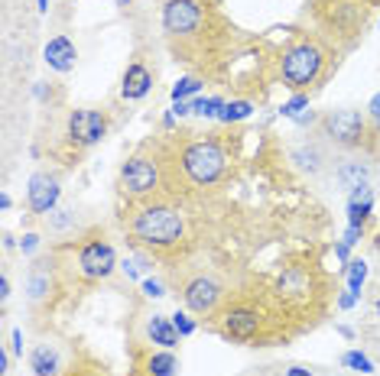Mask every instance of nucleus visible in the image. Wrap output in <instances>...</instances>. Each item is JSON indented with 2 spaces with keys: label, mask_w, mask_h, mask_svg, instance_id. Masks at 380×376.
<instances>
[{
  "label": "nucleus",
  "mask_w": 380,
  "mask_h": 376,
  "mask_svg": "<svg viewBox=\"0 0 380 376\" xmlns=\"http://www.w3.org/2000/svg\"><path fill=\"white\" fill-rule=\"evenodd\" d=\"M133 237L150 247H170L179 243L182 234H186V221L176 208H166V205H150V208L137 211L133 214Z\"/></svg>",
  "instance_id": "obj_1"
},
{
  "label": "nucleus",
  "mask_w": 380,
  "mask_h": 376,
  "mask_svg": "<svg viewBox=\"0 0 380 376\" xmlns=\"http://www.w3.org/2000/svg\"><path fill=\"white\" fill-rule=\"evenodd\" d=\"M322 49L316 42H296L292 49L283 52V62H280V75H283V85L292 91L309 88L312 81L322 75Z\"/></svg>",
  "instance_id": "obj_2"
},
{
  "label": "nucleus",
  "mask_w": 380,
  "mask_h": 376,
  "mask_svg": "<svg viewBox=\"0 0 380 376\" xmlns=\"http://www.w3.org/2000/svg\"><path fill=\"white\" fill-rule=\"evenodd\" d=\"M227 156L215 140H195L182 150V169L195 185H215L225 176Z\"/></svg>",
  "instance_id": "obj_3"
},
{
  "label": "nucleus",
  "mask_w": 380,
  "mask_h": 376,
  "mask_svg": "<svg viewBox=\"0 0 380 376\" xmlns=\"http://www.w3.org/2000/svg\"><path fill=\"white\" fill-rule=\"evenodd\" d=\"M319 130L328 143L341 146V150H355L367 133V121L357 111H328L319 121Z\"/></svg>",
  "instance_id": "obj_4"
},
{
  "label": "nucleus",
  "mask_w": 380,
  "mask_h": 376,
  "mask_svg": "<svg viewBox=\"0 0 380 376\" xmlns=\"http://www.w3.org/2000/svg\"><path fill=\"white\" fill-rule=\"evenodd\" d=\"M160 185V166L150 156H130L121 166V188L130 195H150Z\"/></svg>",
  "instance_id": "obj_5"
},
{
  "label": "nucleus",
  "mask_w": 380,
  "mask_h": 376,
  "mask_svg": "<svg viewBox=\"0 0 380 376\" xmlns=\"http://www.w3.org/2000/svg\"><path fill=\"white\" fill-rule=\"evenodd\" d=\"M202 26V4L198 0H166L162 4V30L170 36H189Z\"/></svg>",
  "instance_id": "obj_6"
},
{
  "label": "nucleus",
  "mask_w": 380,
  "mask_h": 376,
  "mask_svg": "<svg viewBox=\"0 0 380 376\" xmlns=\"http://www.w3.org/2000/svg\"><path fill=\"white\" fill-rule=\"evenodd\" d=\"M107 136V117L91 107H78L69 114V140L78 146H97Z\"/></svg>",
  "instance_id": "obj_7"
},
{
  "label": "nucleus",
  "mask_w": 380,
  "mask_h": 376,
  "mask_svg": "<svg viewBox=\"0 0 380 376\" xmlns=\"http://www.w3.org/2000/svg\"><path fill=\"white\" fill-rule=\"evenodd\" d=\"M78 269L85 279H107L117 269V253L107 241H88L78 250Z\"/></svg>",
  "instance_id": "obj_8"
},
{
  "label": "nucleus",
  "mask_w": 380,
  "mask_h": 376,
  "mask_svg": "<svg viewBox=\"0 0 380 376\" xmlns=\"http://www.w3.org/2000/svg\"><path fill=\"white\" fill-rule=\"evenodd\" d=\"M59 195H62L59 178L49 176V172H36V176L30 178V188H26V208H30L32 214L49 217L59 205Z\"/></svg>",
  "instance_id": "obj_9"
},
{
  "label": "nucleus",
  "mask_w": 380,
  "mask_h": 376,
  "mask_svg": "<svg viewBox=\"0 0 380 376\" xmlns=\"http://www.w3.org/2000/svg\"><path fill=\"white\" fill-rule=\"evenodd\" d=\"M182 298H186V308L195 315H211L215 308H218L221 302V286L211 276H198V279H192L186 286V292H182Z\"/></svg>",
  "instance_id": "obj_10"
},
{
  "label": "nucleus",
  "mask_w": 380,
  "mask_h": 376,
  "mask_svg": "<svg viewBox=\"0 0 380 376\" xmlns=\"http://www.w3.org/2000/svg\"><path fill=\"white\" fill-rule=\"evenodd\" d=\"M42 62H46L52 72L69 75L75 68V62H78V49H75V42L69 40V36H52V40L46 42V49H42Z\"/></svg>",
  "instance_id": "obj_11"
},
{
  "label": "nucleus",
  "mask_w": 380,
  "mask_h": 376,
  "mask_svg": "<svg viewBox=\"0 0 380 376\" xmlns=\"http://www.w3.org/2000/svg\"><path fill=\"white\" fill-rule=\"evenodd\" d=\"M150 88H153V75H150V68H146L143 62L127 65V72H124V78H121V97L124 101H143V97L150 95Z\"/></svg>",
  "instance_id": "obj_12"
},
{
  "label": "nucleus",
  "mask_w": 380,
  "mask_h": 376,
  "mask_svg": "<svg viewBox=\"0 0 380 376\" xmlns=\"http://www.w3.org/2000/svg\"><path fill=\"white\" fill-rule=\"evenodd\" d=\"M257 328H260V315L254 312V308H231V312L225 315V334L237 337V341L254 337Z\"/></svg>",
  "instance_id": "obj_13"
},
{
  "label": "nucleus",
  "mask_w": 380,
  "mask_h": 376,
  "mask_svg": "<svg viewBox=\"0 0 380 376\" xmlns=\"http://www.w3.org/2000/svg\"><path fill=\"white\" fill-rule=\"evenodd\" d=\"M62 360H59V351L52 344H36L30 351V370L36 376H56Z\"/></svg>",
  "instance_id": "obj_14"
},
{
  "label": "nucleus",
  "mask_w": 380,
  "mask_h": 376,
  "mask_svg": "<svg viewBox=\"0 0 380 376\" xmlns=\"http://www.w3.org/2000/svg\"><path fill=\"white\" fill-rule=\"evenodd\" d=\"M146 334H150V341L160 344L162 351H172V347L179 344V331L172 328V318H166V315H153V318L146 321Z\"/></svg>",
  "instance_id": "obj_15"
},
{
  "label": "nucleus",
  "mask_w": 380,
  "mask_h": 376,
  "mask_svg": "<svg viewBox=\"0 0 380 376\" xmlns=\"http://www.w3.org/2000/svg\"><path fill=\"white\" fill-rule=\"evenodd\" d=\"M292 162L302 169V172H309V176H319L325 169V152L319 150L316 143H309V146H292Z\"/></svg>",
  "instance_id": "obj_16"
},
{
  "label": "nucleus",
  "mask_w": 380,
  "mask_h": 376,
  "mask_svg": "<svg viewBox=\"0 0 380 376\" xmlns=\"http://www.w3.org/2000/svg\"><path fill=\"white\" fill-rule=\"evenodd\" d=\"M146 376H179V357L172 351H160L146 357Z\"/></svg>",
  "instance_id": "obj_17"
},
{
  "label": "nucleus",
  "mask_w": 380,
  "mask_h": 376,
  "mask_svg": "<svg viewBox=\"0 0 380 376\" xmlns=\"http://www.w3.org/2000/svg\"><path fill=\"white\" fill-rule=\"evenodd\" d=\"M335 182H338L341 188H355V185L367 182V166H361V162H345V166L335 172Z\"/></svg>",
  "instance_id": "obj_18"
},
{
  "label": "nucleus",
  "mask_w": 380,
  "mask_h": 376,
  "mask_svg": "<svg viewBox=\"0 0 380 376\" xmlns=\"http://www.w3.org/2000/svg\"><path fill=\"white\" fill-rule=\"evenodd\" d=\"M251 114H254V104H251V101H227L225 111L218 114V121H221V123H241V121H247Z\"/></svg>",
  "instance_id": "obj_19"
},
{
  "label": "nucleus",
  "mask_w": 380,
  "mask_h": 376,
  "mask_svg": "<svg viewBox=\"0 0 380 376\" xmlns=\"http://www.w3.org/2000/svg\"><path fill=\"white\" fill-rule=\"evenodd\" d=\"M345 276H348V292H355V296L361 298V286H364V279H367V263L364 260H351V263L345 266Z\"/></svg>",
  "instance_id": "obj_20"
},
{
  "label": "nucleus",
  "mask_w": 380,
  "mask_h": 376,
  "mask_svg": "<svg viewBox=\"0 0 380 376\" xmlns=\"http://www.w3.org/2000/svg\"><path fill=\"white\" fill-rule=\"evenodd\" d=\"M26 292H30L32 302H40L42 296H49V276L42 269V263H36V269L30 272V282H26Z\"/></svg>",
  "instance_id": "obj_21"
},
{
  "label": "nucleus",
  "mask_w": 380,
  "mask_h": 376,
  "mask_svg": "<svg viewBox=\"0 0 380 376\" xmlns=\"http://www.w3.org/2000/svg\"><path fill=\"white\" fill-rule=\"evenodd\" d=\"M371 208L374 205H367V201H348V224L364 227L367 221H371Z\"/></svg>",
  "instance_id": "obj_22"
},
{
  "label": "nucleus",
  "mask_w": 380,
  "mask_h": 376,
  "mask_svg": "<svg viewBox=\"0 0 380 376\" xmlns=\"http://www.w3.org/2000/svg\"><path fill=\"white\" fill-rule=\"evenodd\" d=\"M341 363H345L348 370H357V373H374L371 357H367V353H361V351H348V353H341Z\"/></svg>",
  "instance_id": "obj_23"
},
{
  "label": "nucleus",
  "mask_w": 380,
  "mask_h": 376,
  "mask_svg": "<svg viewBox=\"0 0 380 376\" xmlns=\"http://www.w3.org/2000/svg\"><path fill=\"white\" fill-rule=\"evenodd\" d=\"M202 91V81L198 78H179L176 85H172V101H186V97H192V95H198Z\"/></svg>",
  "instance_id": "obj_24"
},
{
  "label": "nucleus",
  "mask_w": 380,
  "mask_h": 376,
  "mask_svg": "<svg viewBox=\"0 0 380 376\" xmlns=\"http://www.w3.org/2000/svg\"><path fill=\"white\" fill-rule=\"evenodd\" d=\"M302 111H309V95H299V91H296V95H292L290 101L280 107V117H290V121H296Z\"/></svg>",
  "instance_id": "obj_25"
},
{
  "label": "nucleus",
  "mask_w": 380,
  "mask_h": 376,
  "mask_svg": "<svg viewBox=\"0 0 380 376\" xmlns=\"http://www.w3.org/2000/svg\"><path fill=\"white\" fill-rule=\"evenodd\" d=\"M172 328L179 331V337H189V334H195V321L189 318V312H176L172 315Z\"/></svg>",
  "instance_id": "obj_26"
},
{
  "label": "nucleus",
  "mask_w": 380,
  "mask_h": 376,
  "mask_svg": "<svg viewBox=\"0 0 380 376\" xmlns=\"http://www.w3.org/2000/svg\"><path fill=\"white\" fill-rule=\"evenodd\" d=\"M143 296H150V298H162V296H166V286H162L160 279H153V276H150V279H143Z\"/></svg>",
  "instance_id": "obj_27"
},
{
  "label": "nucleus",
  "mask_w": 380,
  "mask_h": 376,
  "mask_svg": "<svg viewBox=\"0 0 380 376\" xmlns=\"http://www.w3.org/2000/svg\"><path fill=\"white\" fill-rule=\"evenodd\" d=\"M40 250V234H23V241H20V253H36Z\"/></svg>",
  "instance_id": "obj_28"
},
{
  "label": "nucleus",
  "mask_w": 380,
  "mask_h": 376,
  "mask_svg": "<svg viewBox=\"0 0 380 376\" xmlns=\"http://www.w3.org/2000/svg\"><path fill=\"white\" fill-rule=\"evenodd\" d=\"M49 217H52V227H59V231H62V227H69L75 221V214H72V211H65V208L62 211H52Z\"/></svg>",
  "instance_id": "obj_29"
},
{
  "label": "nucleus",
  "mask_w": 380,
  "mask_h": 376,
  "mask_svg": "<svg viewBox=\"0 0 380 376\" xmlns=\"http://www.w3.org/2000/svg\"><path fill=\"white\" fill-rule=\"evenodd\" d=\"M10 347H13L16 357H23V331H20V328L10 331Z\"/></svg>",
  "instance_id": "obj_30"
},
{
  "label": "nucleus",
  "mask_w": 380,
  "mask_h": 376,
  "mask_svg": "<svg viewBox=\"0 0 380 376\" xmlns=\"http://www.w3.org/2000/svg\"><path fill=\"white\" fill-rule=\"evenodd\" d=\"M361 237H364V227H351L348 224V231H345V243H348V247H355Z\"/></svg>",
  "instance_id": "obj_31"
},
{
  "label": "nucleus",
  "mask_w": 380,
  "mask_h": 376,
  "mask_svg": "<svg viewBox=\"0 0 380 376\" xmlns=\"http://www.w3.org/2000/svg\"><path fill=\"white\" fill-rule=\"evenodd\" d=\"M121 269L127 272L130 279H140V263H137V260H124V263H121Z\"/></svg>",
  "instance_id": "obj_32"
},
{
  "label": "nucleus",
  "mask_w": 380,
  "mask_h": 376,
  "mask_svg": "<svg viewBox=\"0 0 380 376\" xmlns=\"http://www.w3.org/2000/svg\"><path fill=\"white\" fill-rule=\"evenodd\" d=\"M355 305H357L355 292H341V296H338V308H355Z\"/></svg>",
  "instance_id": "obj_33"
},
{
  "label": "nucleus",
  "mask_w": 380,
  "mask_h": 376,
  "mask_svg": "<svg viewBox=\"0 0 380 376\" xmlns=\"http://www.w3.org/2000/svg\"><path fill=\"white\" fill-rule=\"evenodd\" d=\"M367 111H371L374 123H377V133H380V95H377V97H374V101H371V107H367Z\"/></svg>",
  "instance_id": "obj_34"
},
{
  "label": "nucleus",
  "mask_w": 380,
  "mask_h": 376,
  "mask_svg": "<svg viewBox=\"0 0 380 376\" xmlns=\"http://www.w3.org/2000/svg\"><path fill=\"white\" fill-rule=\"evenodd\" d=\"M10 298V279H7V272L0 276V302H7Z\"/></svg>",
  "instance_id": "obj_35"
},
{
  "label": "nucleus",
  "mask_w": 380,
  "mask_h": 376,
  "mask_svg": "<svg viewBox=\"0 0 380 376\" xmlns=\"http://www.w3.org/2000/svg\"><path fill=\"white\" fill-rule=\"evenodd\" d=\"M312 121H316V114H312V111H302L299 117H296V127H306V123H312Z\"/></svg>",
  "instance_id": "obj_36"
},
{
  "label": "nucleus",
  "mask_w": 380,
  "mask_h": 376,
  "mask_svg": "<svg viewBox=\"0 0 380 376\" xmlns=\"http://www.w3.org/2000/svg\"><path fill=\"white\" fill-rule=\"evenodd\" d=\"M348 250H351V247H348V243H345V241H341L338 247H335V256H338L341 263H348Z\"/></svg>",
  "instance_id": "obj_37"
},
{
  "label": "nucleus",
  "mask_w": 380,
  "mask_h": 376,
  "mask_svg": "<svg viewBox=\"0 0 380 376\" xmlns=\"http://www.w3.org/2000/svg\"><path fill=\"white\" fill-rule=\"evenodd\" d=\"M7 370H10V353H7V351H0V373L7 376Z\"/></svg>",
  "instance_id": "obj_38"
},
{
  "label": "nucleus",
  "mask_w": 380,
  "mask_h": 376,
  "mask_svg": "<svg viewBox=\"0 0 380 376\" xmlns=\"http://www.w3.org/2000/svg\"><path fill=\"white\" fill-rule=\"evenodd\" d=\"M286 376H312V370H306V367H290V370H286Z\"/></svg>",
  "instance_id": "obj_39"
},
{
  "label": "nucleus",
  "mask_w": 380,
  "mask_h": 376,
  "mask_svg": "<svg viewBox=\"0 0 380 376\" xmlns=\"http://www.w3.org/2000/svg\"><path fill=\"white\" fill-rule=\"evenodd\" d=\"M10 205H13V201H10V195H0V208L10 211Z\"/></svg>",
  "instance_id": "obj_40"
},
{
  "label": "nucleus",
  "mask_w": 380,
  "mask_h": 376,
  "mask_svg": "<svg viewBox=\"0 0 380 376\" xmlns=\"http://www.w3.org/2000/svg\"><path fill=\"white\" fill-rule=\"evenodd\" d=\"M338 334H345V337H355V331H351L348 325H338Z\"/></svg>",
  "instance_id": "obj_41"
},
{
  "label": "nucleus",
  "mask_w": 380,
  "mask_h": 376,
  "mask_svg": "<svg viewBox=\"0 0 380 376\" xmlns=\"http://www.w3.org/2000/svg\"><path fill=\"white\" fill-rule=\"evenodd\" d=\"M36 4H40V7H36L40 13H46V10H49V0H36Z\"/></svg>",
  "instance_id": "obj_42"
},
{
  "label": "nucleus",
  "mask_w": 380,
  "mask_h": 376,
  "mask_svg": "<svg viewBox=\"0 0 380 376\" xmlns=\"http://www.w3.org/2000/svg\"><path fill=\"white\" fill-rule=\"evenodd\" d=\"M377 318H380V298H377Z\"/></svg>",
  "instance_id": "obj_43"
},
{
  "label": "nucleus",
  "mask_w": 380,
  "mask_h": 376,
  "mask_svg": "<svg viewBox=\"0 0 380 376\" xmlns=\"http://www.w3.org/2000/svg\"><path fill=\"white\" fill-rule=\"evenodd\" d=\"M117 4H130V0H117Z\"/></svg>",
  "instance_id": "obj_44"
}]
</instances>
